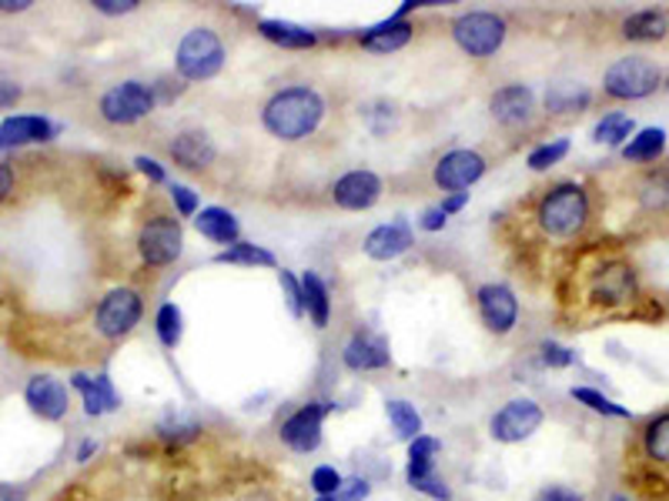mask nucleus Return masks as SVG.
I'll use <instances>...</instances> for the list:
<instances>
[{"mask_svg": "<svg viewBox=\"0 0 669 501\" xmlns=\"http://www.w3.org/2000/svg\"><path fill=\"white\" fill-rule=\"evenodd\" d=\"M321 114H325V100L318 97V90L288 87L265 104V128L282 141H301L321 124Z\"/></svg>", "mask_w": 669, "mask_h": 501, "instance_id": "1", "label": "nucleus"}, {"mask_svg": "<svg viewBox=\"0 0 669 501\" xmlns=\"http://www.w3.org/2000/svg\"><path fill=\"white\" fill-rule=\"evenodd\" d=\"M586 217H590V198L580 184L552 188L539 204V224L552 237H573L576 231H583Z\"/></svg>", "mask_w": 669, "mask_h": 501, "instance_id": "2", "label": "nucleus"}, {"mask_svg": "<svg viewBox=\"0 0 669 501\" xmlns=\"http://www.w3.org/2000/svg\"><path fill=\"white\" fill-rule=\"evenodd\" d=\"M174 64L184 81H211L221 71V64H225V44L217 41L214 31L194 28L181 38Z\"/></svg>", "mask_w": 669, "mask_h": 501, "instance_id": "3", "label": "nucleus"}, {"mask_svg": "<svg viewBox=\"0 0 669 501\" xmlns=\"http://www.w3.org/2000/svg\"><path fill=\"white\" fill-rule=\"evenodd\" d=\"M141 315H145L141 295L135 288H115V291H107L100 298V305L94 311V324H97V331L104 338L118 341V338H125V334H131L138 328Z\"/></svg>", "mask_w": 669, "mask_h": 501, "instance_id": "4", "label": "nucleus"}, {"mask_svg": "<svg viewBox=\"0 0 669 501\" xmlns=\"http://www.w3.org/2000/svg\"><path fill=\"white\" fill-rule=\"evenodd\" d=\"M662 74L652 61L646 57H619L606 77H603V87L609 97L616 100H639V97H649L656 87H659Z\"/></svg>", "mask_w": 669, "mask_h": 501, "instance_id": "5", "label": "nucleus"}, {"mask_svg": "<svg viewBox=\"0 0 669 501\" xmlns=\"http://www.w3.org/2000/svg\"><path fill=\"white\" fill-rule=\"evenodd\" d=\"M453 38L469 57H489L506 41V21L489 11H469L453 24Z\"/></svg>", "mask_w": 669, "mask_h": 501, "instance_id": "6", "label": "nucleus"}, {"mask_svg": "<svg viewBox=\"0 0 669 501\" xmlns=\"http://www.w3.org/2000/svg\"><path fill=\"white\" fill-rule=\"evenodd\" d=\"M138 250L148 268H164V265H174L184 250V234H181V224L174 217H151L145 227H141V237H138Z\"/></svg>", "mask_w": 669, "mask_h": 501, "instance_id": "7", "label": "nucleus"}, {"mask_svg": "<svg viewBox=\"0 0 669 501\" xmlns=\"http://www.w3.org/2000/svg\"><path fill=\"white\" fill-rule=\"evenodd\" d=\"M155 110V90L141 81L115 84L100 97V117L110 124H135Z\"/></svg>", "mask_w": 669, "mask_h": 501, "instance_id": "8", "label": "nucleus"}, {"mask_svg": "<svg viewBox=\"0 0 669 501\" xmlns=\"http://www.w3.org/2000/svg\"><path fill=\"white\" fill-rule=\"evenodd\" d=\"M438 441L435 438H428V435H418L412 445H408V468H405V475H408V484L415 488V491H422V494H428V498H435V501H449L453 498V491H449V484H445L438 475H435V455H438Z\"/></svg>", "mask_w": 669, "mask_h": 501, "instance_id": "9", "label": "nucleus"}, {"mask_svg": "<svg viewBox=\"0 0 669 501\" xmlns=\"http://www.w3.org/2000/svg\"><path fill=\"white\" fill-rule=\"evenodd\" d=\"M542 418H545V415H542V408H539L532 398H516V402H509L502 412L492 415L489 428H492V438H496V441L516 445V441H525L529 435H535L539 425H542Z\"/></svg>", "mask_w": 669, "mask_h": 501, "instance_id": "10", "label": "nucleus"}, {"mask_svg": "<svg viewBox=\"0 0 669 501\" xmlns=\"http://www.w3.org/2000/svg\"><path fill=\"white\" fill-rule=\"evenodd\" d=\"M325 412H328V405H321V402L301 405L291 418L282 422V431H278L282 441H285L291 451H301V455L315 451V448L321 445V422H325Z\"/></svg>", "mask_w": 669, "mask_h": 501, "instance_id": "11", "label": "nucleus"}, {"mask_svg": "<svg viewBox=\"0 0 669 501\" xmlns=\"http://www.w3.org/2000/svg\"><path fill=\"white\" fill-rule=\"evenodd\" d=\"M482 174H486V161L476 151H449L435 164V184L442 191H453V194H463Z\"/></svg>", "mask_w": 669, "mask_h": 501, "instance_id": "12", "label": "nucleus"}, {"mask_svg": "<svg viewBox=\"0 0 669 501\" xmlns=\"http://www.w3.org/2000/svg\"><path fill=\"white\" fill-rule=\"evenodd\" d=\"M54 135H57V124H54L51 117H41V114H14V117L0 120V151L41 145V141H51Z\"/></svg>", "mask_w": 669, "mask_h": 501, "instance_id": "13", "label": "nucleus"}, {"mask_svg": "<svg viewBox=\"0 0 669 501\" xmlns=\"http://www.w3.org/2000/svg\"><path fill=\"white\" fill-rule=\"evenodd\" d=\"M24 402L44 422H61L67 415V408H71L67 388L57 379H51V374H34V379L28 382V388H24Z\"/></svg>", "mask_w": 669, "mask_h": 501, "instance_id": "14", "label": "nucleus"}, {"mask_svg": "<svg viewBox=\"0 0 669 501\" xmlns=\"http://www.w3.org/2000/svg\"><path fill=\"white\" fill-rule=\"evenodd\" d=\"M331 198L346 211H365L382 198V181L372 171H349L346 178L334 181Z\"/></svg>", "mask_w": 669, "mask_h": 501, "instance_id": "15", "label": "nucleus"}, {"mask_svg": "<svg viewBox=\"0 0 669 501\" xmlns=\"http://www.w3.org/2000/svg\"><path fill=\"white\" fill-rule=\"evenodd\" d=\"M479 315L489 331L509 334L519 318V301L506 285H486V288H479Z\"/></svg>", "mask_w": 669, "mask_h": 501, "instance_id": "16", "label": "nucleus"}, {"mask_svg": "<svg viewBox=\"0 0 669 501\" xmlns=\"http://www.w3.org/2000/svg\"><path fill=\"white\" fill-rule=\"evenodd\" d=\"M489 107H492V117L499 124H506V128H519V124H525L532 117L535 100H532V90L525 84H509V87H499L492 94Z\"/></svg>", "mask_w": 669, "mask_h": 501, "instance_id": "17", "label": "nucleus"}, {"mask_svg": "<svg viewBox=\"0 0 669 501\" xmlns=\"http://www.w3.org/2000/svg\"><path fill=\"white\" fill-rule=\"evenodd\" d=\"M408 247H412V231L405 221L382 224L365 237V255L372 262H395L399 255H405Z\"/></svg>", "mask_w": 669, "mask_h": 501, "instance_id": "18", "label": "nucleus"}, {"mask_svg": "<svg viewBox=\"0 0 669 501\" xmlns=\"http://www.w3.org/2000/svg\"><path fill=\"white\" fill-rule=\"evenodd\" d=\"M71 388L84 398V412L91 415V418H97V415H107V412H115L121 402H118V395H115V388H110V379L107 374H97V379H91V374H74L71 379Z\"/></svg>", "mask_w": 669, "mask_h": 501, "instance_id": "19", "label": "nucleus"}, {"mask_svg": "<svg viewBox=\"0 0 669 501\" xmlns=\"http://www.w3.org/2000/svg\"><path fill=\"white\" fill-rule=\"evenodd\" d=\"M342 361L346 367L352 371H375V367H385L392 361L389 354V344L382 338H372V334H355L346 351H342Z\"/></svg>", "mask_w": 669, "mask_h": 501, "instance_id": "20", "label": "nucleus"}, {"mask_svg": "<svg viewBox=\"0 0 669 501\" xmlns=\"http://www.w3.org/2000/svg\"><path fill=\"white\" fill-rule=\"evenodd\" d=\"M171 158L188 171H201L214 161V145L204 131H181L171 141Z\"/></svg>", "mask_w": 669, "mask_h": 501, "instance_id": "21", "label": "nucleus"}, {"mask_svg": "<svg viewBox=\"0 0 669 501\" xmlns=\"http://www.w3.org/2000/svg\"><path fill=\"white\" fill-rule=\"evenodd\" d=\"M194 227L217 244H238V237H242L238 217L225 207H201L194 214Z\"/></svg>", "mask_w": 669, "mask_h": 501, "instance_id": "22", "label": "nucleus"}, {"mask_svg": "<svg viewBox=\"0 0 669 501\" xmlns=\"http://www.w3.org/2000/svg\"><path fill=\"white\" fill-rule=\"evenodd\" d=\"M359 41H362V47H369L375 54H392L412 41V24H405L402 18H389V21L369 28Z\"/></svg>", "mask_w": 669, "mask_h": 501, "instance_id": "23", "label": "nucleus"}, {"mask_svg": "<svg viewBox=\"0 0 669 501\" xmlns=\"http://www.w3.org/2000/svg\"><path fill=\"white\" fill-rule=\"evenodd\" d=\"M633 291H636V278H633V268H626V265L606 268L596 281V301H606V305H619V301L633 298Z\"/></svg>", "mask_w": 669, "mask_h": 501, "instance_id": "24", "label": "nucleus"}, {"mask_svg": "<svg viewBox=\"0 0 669 501\" xmlns=\"http://www.w3.org/2000/svg\"><path fill=\"white\" fill-rule=\"evenodd\" d=\"M590 100H593V94L583 84H573V81H560V84H552L545 90V107L555 110V114L583 110V107H590Z\"/></svg>", "mask_w": 669, "mask_h": 501, "instance_id": "25", "label": "nucleus"}, {"mask_svg": "<svg viewBox=\"0 0 669 501\" xmlns=\"http://www.w3.org/2000/svg\"><path fill=\"white\" fill-rule=\"evenodd\" d=\"M258 34L278 47H295V51H305V47H315V34L298 28V24H288V21H262L258 24Z\"/></svg>", "mask_w": 669, "mask_h": 501, "instance_id": "26", "label": "nucleus"}, {"mask_svg": "<svg viewBox=\"0 0 669 501\" xmlns=\"http://www.w3.org/2000/svg\"><path fill=\"white\" fill-rule=\"evenodd\" d=\"M301 295H305V311H308L311 324H315V328H325L328 318H331V298H328L325 281H321L315 271H305V278H301Z\"/></svg>", "mask_w": 669, "mask_h": 501, "instance_id": "27", "label": "nucleus"}, {"mask_svg": "<svg viewBox=\"0 0 669 501\" xmlns=\"http://www.w3.org/2000/svg\"><path fill=\"white\" fill-rule=\"evenodd\" d=\"M626 41H662L669 34V18L662 11H639L623 24Z\"/></svg>", "mask_w": 669, "mask_h": 501, "instance_id": "28", "label": "nucleus"}, {"mask_svg": "<svg viewBox=\"0 0 669 501\" xmlns=\"http://www.w3.org/2000/svg\"><path fill=\"white\" fill-rule=\"evenodd\" d=\"M662 148H666V131L646 128L623 148V154H626V161H656L662 154Z\"/></svg>", "mask_w": 669, "mask_h": 501, "instance_id": "29", "label": "nucleus"}, {"mask_svg": "<svg viewBox=\"0 0 669 501\" xmlns=\"http://www.w3.org/2000/svg\"><path fill=\"white\" fill-rule=\"evenodd\" d=\"M633 131H636L633 117H626V114H606V117L596 124L593 141H596V145H609V148H616V145H623Z\"/></svg>", "mask_w": 669, "mask_h": 501, "instance_id": "30", "label": "nucleus"}, {"mask_svg": "<svg viewBox=\"0 0 669 501\" xmlns=\"http://www.w3.org/2000/svg\"><path fill=\"white\" fill-rule=\"evenodd\" d=\"M385 412H389V418H392V425H395L399 438L415 441V438L422 435V418H418L415 405H408V402H389V405H385Z\"/></svg>", "mask_w": 669, "mask_h": 501, "instance_id": "31", "label": "nucleus"}, {"mask_svg": "<svg viewBox=\"0 0 669 501\" xmlns=\"http://www.w3.org/2000/svg\"><path fill=\"white\" fill-rule=\"evenodd\" d=\"M217 262L221 265H265V268H272L275 255H272V250H265V247H255V244H235L229 250H221Z\"/></svg>", "mask_w": 669, "mask_h": 501, "instance_id": "32", "label": "nucleus"}, {"mask_svg": "<svg viewBox=\"0 0 669 501\" xmlns=\"http://www.w3.org/2000/svg\"><path fill=\"white\" fill-rule=\"evenodd\" d=\"M643 445H646V455L652 461H669V412L659 415L656 422H649V428L643 435Z\"/></svg>", "mask_w": 669, "mask_h": 501, "instance_id": "33", "label": "nucleus"}, {"mask_svg": "<svg viewBox=\"0 0 669 501\" xmlns=\"http://www.w3.org/2000/svg\"><path fill=\"white\" fill-rule=\"evenodd\" d=\"M181 308L178 305H161V311H158V318H155V328H158V338H161V344L164 348H174L178 341H181Z\"/></svg>", "mask_w": 669, "mask_h": 501, "instance_id": "34", "label": "nucleus"}, {"mask_svg": "<svg viewBox=\"0 0 669 501\" xmlns=\"http://www.w3.org/2000/svg\"><path fill=\"white\" fill-rule=\"evenodd\" d=\"M573 398L583 402L586 408L599 412V415H609V418H629L626 408H619L616 402H609L606 395H599V392H593V388H573Z\"/></svg>", "mask_w": 669, "mask_h": 501, "instance_id": "35", "label": "nucleus"}, {"mask_svg": "<svg viewBox=\"0 0 669 501\" xmlns=\"http://www.w3.org/2000/svg\"><path fill=\"white\" fill-rule=\"evenodd\" d=\"M570 154V141H552V145H542V148H535L532 154H529V168L532 171H545V168H552V164H560L563 158Z\"/></svg>", "mask_w": 669, "mask_h": 501, "instance_id": "36", "label": "nucleus"}, {"mask_svg": "<svg viewBox=\"0 0 669 501\" xmlns=\"http://www.w3.org/2000/svg\"><path fill=\"white\" fill-rule=\"evenodd\" d=\"M342 484H346V478L334 471L331 465H318L311 471V488L318 491V498H334V494L342 491Z\"/></svg>", "mask_w": 669, "mask_h": 501, "instance_id": "37", "label": "nucleus"}, {"mask_svg": "<svg viewBox=\"0 0 669 501\" xmlns=\"http://www.w3.org/2000/svg\"><path fill=\"white\" fill-rule=\"evenodd\" d=\"M643 204L646 207H666L669 204V174L666 171H656L646 184H643Z\"/></svg>", "mask_w": 669, "mask_h": 501, "instance_id": "38", "label": "nucleus"}, {"mask_svg": "<svg viewBox=\"0 0 669 501\" xmlns=\"http://www.w3.org/2000/svg\"><path fill=\"white\" fill-rule=\"evenodd\" d=\"M171 201H174V207H178L181 217H194V214H198V194H194L191 188L171 184Z\"/></svg>", "mask_w": 669, "mask_h": 501, "instance_id": "39", "label": "nucleus"}, {"mask_svg": "<svg viewBox=\"0 0 669 501\" xmlns=\"http://www.w3.org/2000/svg\"><path fill=\"white\" fill-rule=\"evenodd\" d=\"M278 281H282V288H285V298H288L291 315H301V311H305V295H301V285L295 281V275H291V271H278Z\"/></svg>", "mask_w": 669, "mask_h": 501, "instance_id": "40", "label": "nucleus"}, {"mask_svg": "<svg viewBox=\"0 0 669 501\" xmlns=\"http://www.w3.org/2000/svg\"><path fill=\"white\" fill-rule=\"evenodd\" d=\"M542 361L549 367H570L573 364V351H566L563 344H555V341H545L542 344Z\"/></svg>", "mask_w": 669, "mask_h": 501, "instance_id": "41", "label": "nucleus"}, {"mask_svg": "<svg viewBox=\"0 0 669 501\" xmlns=\"http://www.w3.org/2000/svg\"><path fill=\"white\" fill-rule=\"evenodd\" d=\"M135 8H138V0H94V11L110 14V18H118V14H131Z\"/></svg>", "mask_w": 669, "mask_h": 501, "instance_id": "42", "label": "nucleus"}, {"mask_svg": "<svg viewBox=\"0 0 669 501\" xmlns=\"http://www.w3.org/2000/svg\"><path fill=\"white\" fill-rule=\"evenodd\" d=\"M339 501H365L369 498V481L365 478H352V481H346L342 484V491L334 494Z\"/></svg>", "mask_w": 669, "mask_h": 501, "instance_id": "43", "label": "nucleus"}, {"mask_svg": "<svg viewBox=\"0 0 669 501\" xmlns=\"http://www.w3.org/2000/svg\"><path fill=\"white\" fill-rule=\"evenodd\" d=\"M532 501H583V494L573 491V488H545Z\"/></svg>", "mask_w": 669, "mask_h": 501, "instance_id": "44", "label": "nucleus"}, {"mask_svg": "<svg viewBox=\"0 0 669 501\" xmlns=\"http://www.w3.org/2000/svg\"><path fill=\"white\" fill-rule=\"evenodd\" d=\"M135 168H138L145 178H151L155 184H161V181H164V168H161L155 158H145V154H141V158H135Z\"/></svg>", "mask_w": 669, "mask_h": 501, "instance_id": "45", "label": "nucleus"}, {"mask_svg": "<svg viewBox=\"0 0 669 501\" xmlns=\"http://www.w3.org/2000/svg\"><path fill=\"white\" fill-rule=\"evenodd\" d=\"M21 100V84L14 81H0V107H14Z\"/></svg>", "mask_w": 669, "mask_h": 501, "instance_id": "46", "label": "nucleus"}, {"mask_svg": "<svg viewBox=\"0 0 669 501\" xmlns=\"http://www.w3.org/2000/svg\"><path fill=\"white\" fill-rule=\"evenodd\" d=\"M466 204H469V191H463V194H449V198H445L438 207H442V214H445V217H449V214H459Z\"/></svg>", "mask_w": 669, "mask_h": 501, "instance_id": "47", "label": "nucleus"}, {"mask_svg": "<svg viewBox=\"0 0 669 501\" xmlns=\"http://www.w3.org/2000/svg\"><path fill=\"white\" fill-rule=\"evenodd\" d=\"M445 221H449V217L442 214V207H428V211L422 214V227H425V231H442Z\"/></svg>", "mask_w": 669, "mask_h": 501, "instance_id": "48", "label": "nucleus"}, {"mask_svg": "<svg viewBox=\"0 0 669 501\" xmlns=\"http://www.w3.org/2000/svg\"><path fill=\"white\" fill-rule=\"evenodd\" d=\"M11 191H14V168L11 164H0V204L8 201Z\"/></svg>", "mask_w": 669, "mask_h": 501, "instance_id": "49", "label": "nucleus"}, {"mask_svg": "<svg viewBox=\"0 0 669 501\" xmlns=\"http://www.w3.org/2000/svg\"><path fill=\"white\" fill-rule=\"evenodd\" d=\"M28 8H31V0H0V11L4 14H21Z\"/></svg>", "mask_w": 669, "mask_h": 501, "instance_id": "50", "label": "nucleus"}, {"mask_svg": "<svg viewBox=\"0 0 669 501\" xmlns=\"http://www.w3.org/2000/svg\"><path fill=\"white\" fill-rule=\"evenodd\" d=\"M97 451V441L94 438H87V441H81V448H77V461H91V455Z\"/></svg>", "mask_w": 669, "mask_h": 501, "instance_id": "51", "label": "nucleus"}, {"mask_svg": "<svg viewBox=\"0 0 669 501\" xmlns=\"http://www.w3.org/2000/svg\"><path fill=\"white\" fill-rule=\"evenodd\" d=\"M315 501H339V498H315Z\"/></svg>", "mask_w": 669, "mask_h": 501, "instance_id": "52", "label": "nucleus"}]
</instances>
